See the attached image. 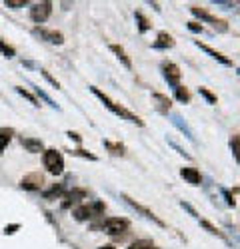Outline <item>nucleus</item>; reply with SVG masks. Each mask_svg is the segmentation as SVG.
I'll return each instance as SVG.
<instances>
[{"mask_svg": "<svg viewBox=\"0 0 240 249\" xmlns=\"http://www.w3.org/2000/svg\"><path fill=\"white\" fill-rule=\"evenodd\" d=\"M162 76L168 82V86H172V88L180 86V68L174 64V62H164L162 64Z\"/></svg>", "mask_w": 240, "mask_h": 249, "instance_id": "obj_7", "label": "nucleus"}, {"mask_svg": "<svg viewBox=\"0 0 240 249\" xmlns=\"http://www.w3.org/2000/svg\"><path fill=\"white\" fill-rule=\"evenodd\" d=\"M40 74H42V76H44V78H46V80H48V82H50V84H52V86H54V88H56V90H58V88H60V82H58V80H56V78H52V76H50V74H48V72H46V70H40Z\"/></svg>", "mask_w": 240, "mask_h": 249, "instance_id": "obj_31", "label": "nucleus"}, {"mask_svg": "<svg viewBox=\"0 0 240 249\" xmlns=\"http://www.w3.org/2000/svg\"><path fill=\"white\" fill-rule=\"evenodd\" d=\"M8 8H22L24 4H26V0H6L4 2Z\"/></svg>", "mask_w": 240, "mask_h": 249, "instance_id": "obj_29", "label": "nucleus"}, {"mask_svg": "<svg viewBox=\"0 0 240 249\" xmlns=\"http://www.w3.org/2000/svg\"><path fill=\"white\" fill-rule=\"evenodd\" d=\"M172 122H174V124H176V126H178L180 130H182V132L186 134V138H190V140H194V136H192V130H190V128L186 126V124H182V122H180V118H178V116H174V120H172Z\"/></svg>", "mask_w": 240, "mask_h": 249, "instance_id": "obj_25", "label": "nucleus"}, {"mask_svg": "<svg viewBox=\"0 0 240 249\" xmlns=\"http://www.w3.org/2000/svg\"><path fill=\"white\" fill-rule=\"evenodd\" d=\"M14 230H18V225H10V227H6L4 233H6V235H8V233H14Z\"/></svg>", "mask_w": 240, "mask_h": 249, "instance_id": "obj_36", "label": "nucleus"}, {"mask_svg": "<svg viewBox=\"0 0 240 249\" xmlns=\"http://www.w3.org/2000/svg\"><path fill=\"white\" fill-rule=\"evenodd\" d=\"M122 199H124V201H126V203H128V205L132 207V210H136V212H138L140 215H142V217H146V219L154 221V223H156V225H160V227H166V223H164L162 219H160V217H158V215H156L154 212H150V210H148V207H144V205H140L138 201H134V199H132L130 196L122 194Z\"/></svg>", "mask_w": 240, "mask_h": 249, "instance_id": "obj_5", "label": "nucleus"}, {"mask_svg": "<svg viewBox=\"0 0 240 249\" xmlns=\"http://www.w3.org/2000/svg\"><path fill=\"white\" fill-rule=\"evenodd\" d=\"M86 197V192L84 190H72L70 194L64 196V201H62V207H70V205H76L80 199Z\"/></svg>", "mask_w": 240, "mask_h": 249, "instance_id": "obj_12", "label": "nucleus"}, {"mask_svg": "<svg viewBox=\"0 0 240 249\" xmlns=\"http://www.w3.org/2000/svg\"><path fill=\"white\" fill-rule=\"evenodd\" d=\"M128 249H158V247H156L154 241H150V239H138V241H134Z\"/></svg>", "mask_w": 240, "mask_h": 249, "instance_id": "obj_19", "label": "nucleus"}, {"mask_svg": "<svg viewBox=\"0 0 240 249\" xmlns=\"http://www.w3.org/2000/svg\"><path fill=\"white\" fill-rule=\"evenodd\" d=\"M0 50H2V54H4L6 58H12V56H14V48H12V46H6L2 40H0Z\"/></svg>", "mask_w": 240, "mask_h": 249, "instance_id": "obj_30", "label": "nucleus"}, {"mask_svg": "<svg viewBox=\"0 0 240 249\" xmlns=\"http://www.w3.org/2000/svg\"><path fill=\"white\" fill-rule=\"evenodd\" d=\"M68 136H70V138H74V140H76V142H80V136H78V134H76V132H68Z\"/></svg>", "mask_w": 240, "mask_h": 249, "instance_id": "obj_37", "label": "nucleus"}, {"mask_svg": "<svg viewBox=\"0 0 240 249\" xmlns=\"http://www.w3.org/2000/svg\"><path fill=\"white\" fill-rule=\"evenodd\" d=\"M34 32H36L40 38H42V40L50 42V44H62V42H64L62 32H58V30H50V28H44V26H36Z\"/></svg>", "mask_w": 240, "mask_h": 249, "instance_id": "obj_8", "label": "nucleus"}, {"mask_svg": "<svg viewBox=\"0 0 240 249\" xmlns=\"http://www.w3.org/2000/svg\"><path fill=\"white\" fill-rule=\"evenodd\" d=\"M230 150H232V154H234V158H236V161L240 163V136H232L230 138Z\"/></svg>", "mask_w": 240, "mask_h": 249, "instance_id": "obj_20", "label": "nucleus"}, {"mask_svg": "<svg viewBox=\"0 0 240 249\" xmlns=\"http://www.w3.org/2000/svg\"><path fill=\"white\" fill-rule=\"evenodd\" d=\"M70 154H72V156H80V158H86V160L96 161V156H94V154H90V152H86V150H72Z\"/></svg>", "mask_w": 240, "mask_h": 249, "instance_id": "obj_28", "label": "nucleus"}, {"mask_svg": "<svg viewBox=\"0 0 240 249\" xmlns=\"http://www.w3.org/2000/svg\"><path fill=\"white\" fill-rule=\"evenodd\" d=\"M42 183H44V178L40 174H28L20 181V185H22L24 190H38V188H42Z\"/></svg>", "mask_w": 240, "mask_h": 249, "instance_id": "obj_9", "label": "nucleus"}, {"mask_svg": "<svg viewBox=\"0 0 240 249\" xmlns=\"http://www.w3.org/2000/svg\"><path fill=\"white\" fill-rule=\"evenodd\" d=\"M188 28L192 32H202V24H198V22H188Z\"/></svg>", "mask_w": 240, "mask_h": 249, "instance_id": "obj_34", "label": "nucleus"}, {"mask_svg": "<svg viewBox=\"0 0 240 249\" xmlns=\"http://www.w3.org/2000/svg\"><path fill=\"white\" fill-rule=\"evenodd\" d=\"M134 16H136V22H138V30H140V32H146V30L150 28V22L144 18V14H142V12H136Z\"/></svg>", "mask_w": 240, "mask_h": 249, "instance_id": "obj_22", "label": "nucleus"}, {"mask_svg": "<svg viewBox=\"0 0 240 249\" xmlns=\"http://www.w3.org/2000/svg\"><path fill=\"white\" fill-rule=\"evenodd\" d=\"M238 74H240V68H238Z\"/></svg>", "mask_w": 240, "mask_h": 249, "instance_id": "obj_39", "label": "nucleus"}, {"mask_svg": "<svg viewBox=\"0 0 240 249\" xmlns=\"http://www.w3.org/2000/svg\"><path fill=\"white\" fill-rule=\"evenodd\" d=\"M180 207H184V210H186V212H188V213H190L192 217H198V213H196V210H194V207H192V205H190L188 201H180Z\"/></svg>", "mask_w": 240, "mask_h": 249, "instance_id": "obj_32", "label": "nucleus"}, {"mask_svg": "<svg viewBox=\"0 0 240 249\" xmlns=\"http://www.w3.org/2000/svg\"><path fill=\"white\" fill-rule=\"evenodd\" d=\"M198 94H200V96H202V98H204V100H206L208 104H216V96H214V94H212V92H210L208 88H204V86H200V88H198Z\"/></svg>", "mask_w": 240, "mask_h": 249, "instance_id": "obj_24", "label": "nucleus"}, {"mask_svg": "<svg viewBox=\"0 0 240 249\" xmlns=\"http://www.w3.org/2000/svg\"><path fill=\"white\" fill-rule=\"evenodd\" d=\"M90 92L104 104V106L114 114V116H118V118H122V120H128V122H132V124H136V126H144V122L140 120L136 114H132V112H128L126 108H122L120 104H116L114 100H110V96H106L102 90H98V88H94V86H90Z\"/></svg>", "mask_w": 240, "mask_h": 249, "instance_id": "obj_1", "label": "nucleus"}, {"mask_svg": "<svg viewBox=\"0 0 240 249\" xmlns=\"http://www.w3.org/2000/svg\"><path fill=\"white\" fill-rule=\"evenodd\" d=\"M42 161H44V168L52 176H60L64 172V158L56 150H44L42 152Z\"/></svg>", "mask_w": 240, "mask_h": 249, "instance_id": "obj_2", "label": "nucleus"}, {"mask_svg": "<svg viewBox=\"0 0 240 249\" xmlns=\"http://www.w3.org/2000/svg\"><path fill=\"white\" fill-rule=\"evenodd\" d=\"M16 92H18L20 96H24V98H26V100L32 104V106H40V104H38V100H36V98H34V96H32L28 90H24V88H20V86H18V88H16Z\"/></svg>", "mask_w": 240, "mask_h": 249, "instance_id": "obj_26", "label": "nucleus"}, {"mask_svg": "<svg viewBox=\"0 0 240 249\" xmlns=\"http://www.w3.org/2000/svg\"><path fill=\"white\" fill-rule=\"evenodd\" d=\"M12 134V130H2V132H0V154H2L4 152V148L8 146V142H10V136Z\"/></svg>", "mask_w": 240, "mask_h": 249, "instance_id": "obj_23", "label": "nucleus"}, {"mask_svg": "<svg viewBox=\"0 0 240 249\" xmlns=\"http://www.w3.org/2000/svg\"><path fill=\"white\" fill-rule=\"evenodd\" d=\"M168 143H170V146H172V148H174V150H176V152H178L180 156H184L186 160H190V156H188V154H186V152H184L182 148H180V146H176V143H174V142H168Z\"/></svg>", "mask_w": 240, "mask_h": 249, "instance_id": "obj_33", "label": "nucleus"}, {"mask_svg": "<svg viewBox=\"0 0 240 249\" xmlns=\"http://www.w3.org/2000/svg\"><path fill=\"white\" fill-rule=\"evenodd\" d=\"M180 176H182L190 185H200V172L196 170V168H182L180 170Z\"/></svg>", "mask_w": 240, "mask_h": 249, "instance_id": "obj_13", "label": "nucleus"}, {"mask_svg": "<svg viewBox=\"0 0 240 249\" xmlns=\"http://www.w3.org/2000/svg\"><path fill=\"white\" fill-rule=\"evenodd\" d=\"M156 48H172L174 46V38L168 34V32H158L156 34V42H154Z\"/></svg>", "mask_w": 240, "mask_h": 249, "instance_id": "obj_14", "label": "nucleus"}, {"mask_svg": "<svg viewBox=\"0 0 240 249\" xmlns=\"http://www.w3.org/2000/svg\"><path fill=\"white\" fill-rule=\"evenodd\" d=\"M222 194H224V197H226V201H228V203H230V205L234 207V197H232V196H230V194H228L226 190H222Z\"/></svg>", "mask_w": 240, "mask_h": 249, "instance_id": "obj_35", "label": "nucleus"}, {"mask_svg": "<svg viewBox=\"0 0 240 249\" xmlns=\"http://www.w3.org/2000/svg\"><path fill=\"white\" fill-rule=\"evenodd\" d=\"M60 194H62V185H52L48 192H44V197L46 199H52L54 196H60Z\"/></svg>", "mask_w": 240, "mask_h": 249, "instance_id": "obj_27", "label": "nucleus"}, {"mask_svg": "<svg viewBox=\"0 0 240 249\" xmlns=\"http://www.w3.org/2000/svg\"><path fill=\"white\" fill-rule=\"evenodd\" d=\"M52 14V2H36L30 8V20L36 24H42Z\"/></svg>", "mask_w": 240, "mask_h": 249, "instance_id": "obj_4", "label": "nucleus"}, {"mask_svg": "<svg viewBox=\"0 0 240 249\" xmlns=\"http://www.w3.org/2000/svg\"><path fill=\"white\" fill-rule=\"evenodd\" d=\"M200 225H202L208 233H212V235H216V237H224V235H222V231H220L218 227H214L210 221H206V219H200Z\"/></svg>", "mask_w": 240, "mask_h": 249, "instance_id": "obj_21", "label": "nucleus"}, {"mask_svg": "<svg viewBox=\"0 0 240 249\" xmlns=\"http://www.w3.org/2000/svg\"><path fill=\"white\" fill-rule=\"evenodd\" d=\"M194 44L200 48V50H204L210 58H214V60H218L220 62V64H224V66H232V62L226 58V56H222V54H220L218 50H214V48H210V46H206V44H202V42H198V40H194Z\"/></svg>", "mask_w": 240, "mask_h": 249, "instance_id": "obj_10", "label": "nucleus"}, {"mask_svg": "<svg viewBox=\"0 0 240 249\" xmlns=\"http://www.w3.org/2000/svg\"><path fill=\"white\" fill-rule=\"evenodd\" d=\"M190 12L196 16V18H200V20H204V22H208V24H212L214 28H218V30H226L228 26H226V22L224 20H220V18H216V16H212L206 8H200V6H190Z\"/></svg>", "mask_w": 240, "mask_h": 249, "instance_id": "obj_6", "label": "nucleus"}, {"mask_svg": "<svg viewBox=\"0 0 240 249\" xmlns=\"http://www.w3.org/2000/svg\"><path fill=\"white\" fill-rule=\"evenodd\" d=\"M74 217L78 221H86V219L94 217V213L90 210V205H80V207H76V210H74Z\"/></svg>", "mask_w": 240, "mask_h": 249, "instance_id": "obj_16", "label": "nucleus"}, {"mask_svg": "<svg viewBox=\"0 0 240 249\" xmlns=\"http://www.w3.org/2000/svg\"><path fill=\"white\" fill-rule=\"evenodd\" d=\"M104 146L110 150V154L114 156H124L126 154V148L122 146V143H116V142H110V140H104Z\"/></svg>", "mask_w": 240, "mask_h": 249, "instance_id": "obj_18", "label": "nucleus"}, {"mask_svg": "<svg viewBox=\"0 0 240 249\" xmlns=\"http://www.w3.org/2000/svg\"><path fill=\"white\" fill-rule=\"evenodd\" d=\"M110 50L116 54V58L120 60V62H122V64L130 70L132 68V62H130V58H128V54H126V50L122 48V46H118V44H110Z\"/></svg>", "mask_w": 240, "mask_h": 249, "instance_id": "obj_15", "label": "nucleus"}, {"mask_svg": "<svg viewBox=\"0 0 240 249\" xmlns=\"http://www.w3.org/2000/svg\"><path fill=\"white\" fill-rule=\"evenodd\" d=\"M128 227H130L128 219H122V217H106L104 223H102V230H104V233H108V235L126 233Z\"/></svg>", "mask_w": 240, "mask_h": 249, "instance_id": "obj_3", "label": "nucleus"}, {"mask_svg": "<svg viewBox=\"0 0 240 249\" xmlns=\"http://www.w3.org/2000/svg\"><path fill=\"white\" fill-rule=\"evenodd\" d=\"M22 146H24L26 152H30V154H40V152H44V143H42V140H36V138H24V140H22Z\"/></svg>", "mask_w": 240, "mask_h": 249, "instance_id": "obj_11", "label": "nucleus"}, {"mask_svg": "<svg viewBox=\"0 0 240 249\" xmlns=\"http://www.w3.org/2000/svg\"><path fill=\"white\" fill-rule=\"evenodd\" d=\"M174 96H176V100L178 102H182V104H188L190 102V90L186 88V86H178V88H174Z\"/></svg>", "mask_w": 240, "mask_h": 249, "instance_id": "obj_17", "label": "nucleus"}, {"mask_svg": "<svg viewBox=\"0 0 240 249\" xmlns=\"http://www.w3.org/2000/svg\"><path fill=\"white\" fill-rule=\"evenodd\" d=\"M100 249H116V247H114V245H102Z\"/></svg>", "mask_w": 240, "mask_h": 249, "instance_id": "obj_38", "label": "nucleus"}]
</instances>
